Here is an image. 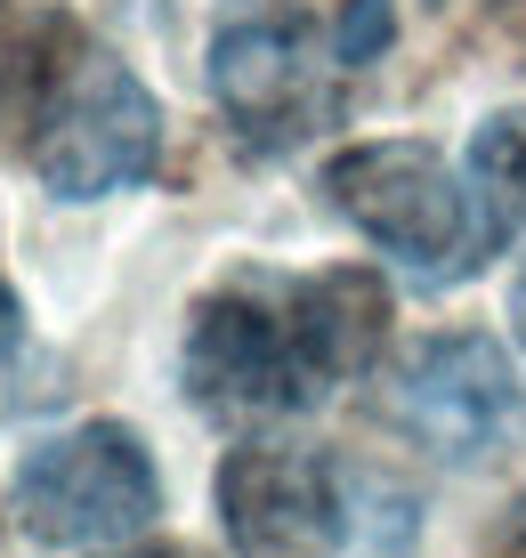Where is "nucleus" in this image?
<instances>
[{
  "instance_id": "f257e3e1",
  "label": "nucleus",
  "mask_w": 526,
  "mask_h": 558,
  "mask_svg": "<svg viewBox=\"0 0 526 558\" xmlns=\"http://www.w3.org/2000/svg\"><path fill=\"white\" fill-rule=\"evenodd\" d=\"M388 283L373 267H316V276H227L194 300L179 389L219 429L316 413L340 380H364L388 349Z\"/></svg>"
},
{
  "instance_id": "f03ea898",
  "label": "nucleus",
  "mask_w": 526,
  "mask_h": 558,
  "mask_svg": "<svg viewBox=\"0 0 526 558\" xmlns=\"http://www.w3.org/2000/svg\"><path fill=\"white\" fill-rule=\"evenodd\" d=\"M324 203L357 227L373 252H388L414 283H462L502 243V219L478 186L454 179L438 146L421 138H364L324 162Z\"/></svg>"
},
{
  "instance_id": "7ed1b4c3",
  "label": "nucleus",
  "mask_w": 526,
  "mask_h": 558,
  "mask_svg": "<svg viewBox=\"0 0 526 558\" xmlns=\"http://www.w3.org/2000/svg\"><path fill=\"white\" fill-rule=\"evenodd\" d=\"M25 154H33V179L57 203L130 195L163 170V106L113 49H73L33 89Z\"/></svg>"
},
{
  "instance_id": "20e7f679",
  "label": "nucleus",
  "mask_w": 526,
  "mask_h": 558,
  "mask_svg": "<svg viewBox=\"0 0 526 558\" xmlns=\"http://www.w3.org/2000/svg\"><path fill=\"white\" fill-rule=\"evenodd\" d=\"M16 534L49 550H106L130 543L163 518V470L122 421H82V429L41 437L9 477Z\"/></svg>"
},
{
  "instance_id": "39448f33",
  "label": "nucleus",
  "mask_w": 526,
  "mask_h": 558,
  "mask_svg": "<svg viewBox=\"0 0 526 558\" xmlns=\"http://www.w3.org/2000/svg\"><path fill=\"white\" fill-rule=\"evenodd\" d=\"M518 373L486 332H430L381 380V421L445 470L494 461L518 429Z\"/></svg>"
},
{
  "instance_id": "423d86ee",
  "label": "nucleus",
  "mask_w": 526,
  "mask_h": 558,
  "mask_svg": "<svg viewBox=\"0 0 526 558\" xmlns=\"http://www.w3.org/2000/svg\"><path fill=\"white\" fill-rule=\"evenodd\" d=\"M211 502L236 558H340L348 543L340 470L316 446H267V437L227 446Z\"/></svg>"
},
{
  "instance_id": "0eeeda50",
  "label": "nucleus",
  "mask_w": 526,
  "mask_h": 558,
  "mask_svg": "<svg viewBox=\"0 0 526 558\" xmlns=\"http://www.w3.org/2000/svg\"><path fill=\"white\" fill-rule=\"evenodd\" d=\"M211 98H219V113L267 154L300 146L308 130L333 122V82H324V65L308 57V33L300 25H267V16L227 25L219 41H211Z\"/></svg>"
},
{
  "instance_id": "6e6552de",
  "label": "nucleus",
  "mask_w": 526,
  "mask_h": 558,
  "mask_svg": "<svg viewBox=\"0 0 526 558\" xmlns=\"http://www.w3.org/2000/svg\"><path fill=\"white\" fill-rule=\"evenodd\" d=\"M470 186L502 219V235L526 227V113H486L470 130Z\"/></svg>"
},
{
  "instance_id": "1a4fd4ad",
  "label": "nucleus",
  "mask_w": 526,
  "mask_h": 558,
  "mask_svg": "<svg viewBox=\"0 0 526 558\" xmlns=\"http://www.w3.org/2000/svg\"><path fill=\"white\" fill-rule=\"evenodd\" d=\"M33 41H41V25L0 9V98H25V89L49 82V57H33Z\"/></svg>"
},
{
  "instance_id": "9d476101",
  "label": "nucleus",
  "mask_w": 526,
  "mask_h": 558,
  "mask_svg": "<svg viewBox=\"0 0 526 558\" xmlns=\"http://www.w3.org/2000/svg\"><path fill=\"white\" fill-rule=\"evenodd\" d=\"M388 33H397V9H388V0H348L340 25H333V57L340 65H373L388 49Z\"/></svg>"
},
{
  "instance_id": "9b49d317",
  "label": "nucleus",
  "mask_w": 526,
  "mask_h": 558,
  "mask_svg": "<svg viewBox=\"0 0 526 558\" xmlns=\"http://www.w3.org/2000/svg\"><path fill=\"white\" fill-rule=\"evenodd\" d=\"M486 558H526V494L502 510V526H494V543H486Z\"/></svg>"
},
{
  "instance_id": "f8f14e48",
  "label": "nucleus",
  "mask_w": 526,
  "mask_h": 558,
  "mask_svg": "<svg viewBox=\"0 0 526 558\" xmlns=\"http://www.w3.org/2000/svg\"><path fill=\"white\" fill-rule=\"evenodd\" d=\"M16 340H25V307H16V292L0 283V356H16Z\"/></svg>"
},
{
  "instance_id": "ddd939ff",
  "label": "nucleus",
  "mask_w": 526,
  "mask_h": 558,
  "mask_svg": "<svg viewBox=\"0 0 526 558\" xmlns=\"http://www.w3.org/2000/svg\"><path fill=\"white\" fill-rule=\"evenodd\" d=\"M511 332H518V349H526V276L511 283Z\"/></svg>"
},
{
  "instance_id": "4468645a",
  "label": "nucleus",
  "mask_w": 526,
  "mask_h": 558,
  "mask_svg": "<svg viewBox=\"0 0 526 558\" xmlns=\"http://www.w3.org/2000/svg\"><path fill=\"white\" fill-rule=\"evenodd\" d=\"M122 558H187V550H122Z\"/></svg>"
}]
</instances>
